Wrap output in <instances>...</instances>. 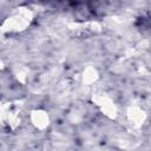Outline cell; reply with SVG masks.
Returning <instances> with one entry per match:
<instances>
[{
    "label": "cell",
    "mask_w": 151,
    "mask_h": 151,
    "mask_svg": "<svg viewBox=\"0 0 151 151\" xmlns=\"http://www.w3.org/2000/svg\"><path fill=\"white\" fill-rule=\"evenodd\" d=\"M32 123L39 129H44L48 125V116L42 111H34L32 112Z\"/></svg>",
    "instance_id": "1"
}]
</instances>
